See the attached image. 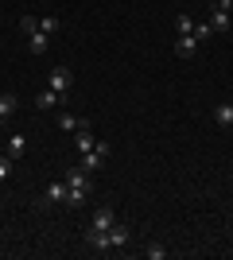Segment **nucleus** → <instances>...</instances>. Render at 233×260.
Listing matches in <instances>:
<instances>
[{"label": "nucleus", "mask_w": 233, "mask_h": 260, "mask_svg": "<svg viewBox=\"0 0 233 260\" xmlns=\"http://www.w3.org/2000/svg\"><path fill=\"white\" fill-rule=\"evenodd\" d=\"M66 186H70V190H86V194H89V190H93V183H89V171H82V167H70V171H66Z\"/></svg>", "instance_id": "obj_6"}, {"label": "nucleus", "mask_w": 233, "mask_h": 260, "mask_svg": "<svg viewBox=\"0 0 233 260\" xmlns=\"http://www.w3.org/2000/svg\"><path fill=\"white\" fill-rule=\"evenodd\" d=\"M105 155H109V144H105V140H97L93 148H89V152H82V163H78V167L93 175V171H101V163H105Z\"/></svg>", "instance_id": "obj_2"}, {"label": "nucleus", "mask_w": 233, "mask_h": 260, "mask_svg": "<svg viewBox=\"0 0 233 260\" xmlns=\"http://www.w3.org/2000/svg\"><path fill=\"white\" fill-rule=\"evenodd\" d=\"M175 31H179V35H190V31H194V20L179 12V16H175Z\"/></svg>", "instance_id": "obj_16"}, {"label": "nucleus", "mask_w": 233, "mask_h": 260, "mask_svg": "<svg viewBox=\"0 0 233 260\" xmlns=\"http://www.w3.org/2000/svg\"><path fill=\"white\" fill-rule=\"evenodd\" d=\"M74 144H78V152H89V148L97 144V140H93V132H89V124H86V128H78V132H74Z\"/></svg>", "instance_id": "obj_14"}, {"label": "nucleus", "mask_w": 233, "mask_h": 260, "mask_svg": "<svg viewBox=\"0 0 233 260\" xmlns=\"http://www.w3.org/2000/svg\"><path fill=\"white\" fill-rule=\"evenodd\" d=\"M206 4H210V0H206Z\"/></svg>", "instance_id": "obj_25"}, {"label": "nucleus", "mask_w": 233, "mask_h": 260, "mask_svg": "<svg viewBox=\"0 0 233 260\" xmlns=\"http://www.w3.org/2000/svg\"><path fill=\"white\" fill-rule=\"evenodd\" d=\"M16 105H20V101H16V93H0V120H8L12 113H16Z\"/></svg>", "instance_id": "obj_15"}, {"label": "nucleus", "mask_w": 233, "mask_h": 260, "mask_svg": "<svg viewBox=\"0 0 233 260\" xmlns=\"http://www.w3.org/2000/svg\"><path fill=\"white\" fill-rule=\"evenodd\" d=\"M12 155H0V183H8V175H12Z\"/></svg>", "instance_id": "obj_20"}, {"label": "nucleus", "mask_w": 233, "mask_h": 260, "mask_svg": "<svg viewBox=\"0 0 233 260\" xmlns=\"http://www.w3.org/2000/svg\"><path fill=\"white\" fill-rule=\"evenodd\" d=\"M58 101H62V98H58V93H55L51 86H47L43 93H35V109H55Z\"/></svg>", "instance_id": "obj_13"}, {"label": "nucleus", "mask_w": 233, "mask_h": 260, "mask_svg": "<svg viewBox=\"0 0 233 260\" xmlns=\"http://www.w3.org/2000/svg\"><path fill=\"white\" fill-rule=\"evenodd\" d=\"M70 82H74V74H70V66H55V70H51V78H47V86L55 89V93H58L62 101L70 98Z\"/></svg>", "instance_id": "obj_3"}, {"label": "nucleus", "mask_w": 233, "mask_h": 260, "mask_svg": "<svg viewBox=\"0 0 233 260\" xmlns=\"http://www.w3.org/2000/svg\"><path fill=\"white\" fill-rule=\"evenodd\" d=\"M128 241H132V229H128V225H121V221H117V225H109V229H105V233H93V229H86V245H89V249H93V252L124 249Z\"/></svg>", "instance_id": "obj_1"}, {"label": "nucleus", "mask_w": 233, "mask_h": 260, "mask_svg": "<svg viewBox=\"0 0 233 260\" xmlns=\"http://www.w3.org/2000/svg\"><path fill=\"white\" fill-rule=\"evenodd\" d=\"M86 198H89L86 190H70V194H66V206H70V210H78V206H86Z\"/></svg>", "instance_id": "obj_17"}, {"label": "nucleus", "mask_w": 233, "mask_h": 260, "mask_svg": "<svg viewBox=\"0 0 233 260\" xmlns=\"http://www.w3.org/2000/svg\"><path fill=\"white\" fill-rule=\"evenodd\" d=\"M214 124H218V128H233V105L229 101L214 109Z\"/></svg>", "instance_id": "obj_10"}, {"label": "nucleus", "mask_w": 233, "mask_h": 260, "mask_svg": "<svg viewBox=\"0 0 233 260\" xmlns=\"http://www.w3.org/2000/svg\"><path fill=\"white\" fill-rule=\"evenodd\" d=\"M62 132H78V128H86L89 120H82V117H74V113H58V120H55Z\"/></svg>", "instance_id": "obj_8"}, {"label": "nucleus", "mask_w": 233, "mask_h": 260, "mask_svg": "<svg viewBox=\"0 0 233 260\" xmlns=\"http://www.w3.org/2000/svg\"><path fill=\"white\" fill-rule=\"evenodd\" d=\"M229 16H233V12H222V8H214V12H210V20H206V23H210L214 31H229Z\"/></svg>", "instance_id": "obj_11"}, {"label": "nucleus", "mask_w": 233, "mask_h": 260, "mask_svg": "<svg viewBox=\"0 0 233 260\" xmlns=\"http://www.w3.org/2000/svg\"><path fill=\"white\" fill-rule=\"evenodd\" d=\"M27 47H31V54H47L51 35H47V31H31V35H27Z\"/></svg>", "instance_id": "obj_9"}, {"label": "nucleus", "mask_w": 233, "mask_h": 260, "mask_svg": "<svg viewBox=\"0 0 233 260\" xmlns=\"http://www.w3.org/2000/svg\"><path fill=\"white\" fill-rule=\"evenodd\" d=\"M109 225H117V214H113L109 206H97L93 217H89V229H93V233H105Z\"/></svg>", "instance_id": "obj_5"}, {"label": "nucleus", "mask_w": 233, "mask_h": 260, "mask_svg": "<svg viewBox=\"0 0 233 260\" xmlns=\"http://www.w3.org/2000/svg\"><path fill=\"white\" fill-rule=\"evenodd\" d=\"M23 148H27V136H23V132H12V136H8V155H12V159H20Z\"/></svg>", "instance_id": "obj_12"}, {"label": "nucleus", "mask_w": 233, "mask_h": 260, "mask_svg": "<svg viewBox=\"0 0 233 260\" xmlns=\"http://www.w3.org/2000/svg\"><path fill=\"white\" fill-rule=\"evenodd\" d=\"M229 179H233V171H229Z\"/></svg>", "instance_id": "obj_24"}, {"label": "nucleus", "mask_w": 233, "mask_h": 260, "mask_svg": "<svg viewBox=\"0 0 233 260\" xmlns=\"http://www.w3.org/2000/svg\"><path fill=\"white\" fill-rule=\"evenodd\" d=\"M20 27H23V35H31V31H39V20H35V16H27V12H23V16H20Z\"/></svg>", "instance_id": "obj_19"}, {"label": "nucleus", "mask_w": 233, "mask_h": 260, "mask_svg": "<svg viewBox=\"0 0 233 260\" xmlns=\"http://www.w3.org/2000/svg\"><path fill=\"white\" fill-rule=\"evenodd\" d=\"M190 35H194L198 43H206V39L214 35V27H210V23H194V31H190Z\"/></svg>", "instance_id": "obj_18"}, {"label": "nucleus", "mask_w": 233, "mask_h": 260, "mask_svg": "<svg viewBox=\"0 0 233 260\" xmlns=\"http://www.w3.org/2000/svg\"><path fill=\"white\" fill-rule=\"evenodd\" d=\"M214 8H222V12H233V0H214Z\"/></svg>", "instance_id": "obj_23"}, {"label": "nucleus", "mask_w": 233, "mask_h": 260, "mask_svg": "<svg viewBox=\"0 0 233 260\" xmlns=\"http://www.w3.org/2000/svg\"><path fill=\"white\" fill-rule=\"evenodd\" d=\"M148 256H152V260H167L171 249H163V245H148Z\"/></svg>", "instance_id": "obj_22"}, {"label": "nucleus", "mask_w": 233, "mask_h": 260, "mask_svg": "<svg viewBox=\"0 0 233 260\" xmlns=\"http://www.w3.org/2000/svg\"><path fill=\"white\" fill-rule=\"evenodd\" d=\"M39 31H58V16H43V20H39Z\"/></svg>", "instance_id": "obj_21"}, {"label": "nucleus", "mask_w": 233, "mask_h": 260, "mask_svg": "<svg viewBox=\"0 0 233 260\" xmlns=\"http://www.w3.org/2000/svg\"><path fill=\"white\" fill-rule=\"evenodd\" d=\"M198 39H194V35H179V39H175V54H179V58H194V54H198Z\"/></svg>", "instance_id": "obj_7"}, {"label": "nucleus", "mask_w": 233, "mask_h": 260, "mask_svg": "<svg viewBox=\"0 0 233 260\" xmlns=\"http://www.w3.org/2000/svg\"><path fill=\"white\" fill-rule=\"evenodd\" d=\"M66 194H70L66 179H62V183H51L43 190V198H39V206H66Z\"/></svg>", "instance_id": "obj_4"}]
</instances>
